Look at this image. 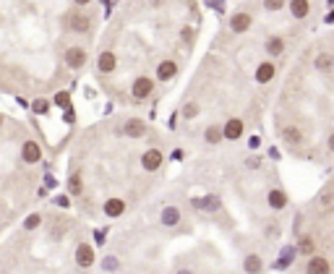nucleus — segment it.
Segmentation results:
<instances>
[{
	"mask_svg": "<svg viewBox=\"0 0 334 274\" xmlns=\"http://www.w3.org/2000/svg\"><path fill=\"white\" fill-rule=\"evenodd\" d=\"M277 233H280V230H277V227H274V225H269V227H267V235H269V238H274Z\"/></svg>",
	"mask_w": 334,
	"mask_h": 274,
	"instance_id": "obj_38",
	"label": "nucleus"
},
{
	"mask_svg": "<svg viewBox=\"0 0 334 274\" xmlns=\"http://www.w3.org/2000/svg\"><path fill=\"white\" fill-rule=\"evenodd\" d=\"M267 204H269V209L282 212L287 204H290V199H287V193H285L282 188H272V191L267 193Z\"/></svg>",
	"mask_w": 334,
	"mask_h": 274,
	"instance_id": "obj_14",
	"label": "nucleus"
},
{
	"mask_svg": "<svg viewBox=\"0 0 334 274\" xmlns=\"http://www.w3.org/2000/svg\"><path fill=\"white\" fill-rule=\"evenodd\" d=\"M282 141L290 144V146L303 144V131L298 128V125H285V128H282Z\"/></svg>",
	"mask_w": 334,
	"mask_h": 274,
	"instance_id": "obj_20",
	"label": "nucleus"
},
{
	"mask_svg": "<svg viewBox=\"0 0 334 274\" xmlns=\"http://www.w3.org/2000/svg\"><path fill=\"white\" fill-rule=\"evenodd\" d=\"M264 10H269V13H277V10L287 8V0H261Z\"/></svg>",
	"mask_w": 334,
	"mask_h": 274,
	"instance_id": "obj_28",
	"label": "nucleus"
},
{
	"mask_svg": "<svg viewBox=\"0 0 334 274\" xmlns=\"http://www.w3.org/2000/svg\"><path fill=\"white\" fill-rule=\"evenodd\" d=\"M191 204H193V209H199V212H220V207H222L220 196H214V193H206V196L191 199Z\"/></svg>",
	"mask_w": 334,
	"mask_h": 274,
	"instance_id": "obj_10",
	"label": "nucleus"
},
{
	"mask_svg": "<svg viewBox=\"0 0 334 274\" xmlns=\"http://www.w3.org/2000/svg\"><path fill=\"white\" fill-rule=\"evenodd\" d=\"M295 256H298V246H285L280 251L277 261H274V269H290L295 264Z\"/></svg>",
	"mask_w": 334,
	"mask_h": 274,
	"instance_id": "obj_13",
	"label": "nucleus"
},
{
	"mask_svg": "<svg viewBox=\"0 0 334 274\" xmlns=\"http://www.w3.org/2000/svg\"><path fill=\"white\" fill-rule=\"evenodd\" d=\"M274 76H277V65H274V63L267 60V63H259L256 65V81L259 84H269Z\"/></svg>",
	"mask_w": 334,
	"mask_h": 274,
	"instance_id": "obj_19",
	"label": "nucleus"
},
{
	"mask_svg": "<svg viewBox=\"0 0 334 274\" xmlns=\"http://www.w3.org/2000/svg\"><path fill=\"white\" fill-rule=\"evenodd\" d=\"M115 68H118V55L112 50H102L97 58V71L102 76H110V73H115Z\"/></svg>",
	"mask_w": 334,
	"mask_h": 274,
	"instance_id": "obj_7",
	"label": "nucleus"
},
{
	"mask_svg": "<svg viewBox=\"0 0 334 274\" xmlns=\"http://www.w3.org/2000/svg\"><path fill=\"white\" fill-rule=\"evenodd\" d=\"M206 5H212L214 10H220V13H222V10H225V0H206Z\"/></svg>",
	"mask_w": 334,
	"mask_h": 274,
	"instance_id": "obj_34",
	"label": "nucleus"
},
{
	"mask_svg": "<svg viewBox=\"0 0 334 274\" xmlns=\"http://www.w3.org/2000/svg\"><path fill=\"white\" fill-rule=\"evenodd\" d=\"M287 8H290V16L298 18V21H303V18L311 16V0H290Z\"/></svg>",
	"mask_w": 334,
	"mask_h": 274,
	"instance_id": "obj_17",
	"label": "nucleus"
},
{
	"mask_svg": "<svg viewBox=\"0 0 334 274\" xmlns=\"http://www.w3.org/2000/svg\"><path fill=\"white\" fill-rule=\"evenodd\" d=\"M21 162H26V165H37L42 162V146L39 141H24L21 144Z\"/></svg>",
	"mask_w": 334,
	"mask_h": 274,
	"instance_id": "obj_6",
	"label": "nucleus"
},
{
	"mask_svg": "<svg viewBox=\"0 0 334 274\" xmlns=\"http://www.w3.org/2000/svg\"><path fill=\"white\" fill-rule=\"evenodd\" d=\"M251 26H253V16L248 10H238V13L230 16V31L233 34H246Z\"/></svg>",
	"mask_w": 334,
	"mask_h": 274,
	"instance_id": "obj_5",
	"label": "nucleus"
},
{
	"mask_svg": "<svg viewBox=\"0 0 334 274\" xmlns=\"http://www.w3.org/2000/svg\"><path fill=\"white\" fill-rule=\"evenodd\" d=\"M73 3H76L78 8H84V5H89V3H91V0H73Z\"/></svg>",
	"mask_w": 334,
	"mask_h": 274,
	"instance_id": "obj_39",
	"label": "nucleus"
},
{
	"mask_svg": "<svg viewBox=\"0 0 334 274\" xmlns=\"http://www.w3.org/2000/svg\"><path fill=\"white\" fill-rule=\"evenodd\" d=\"M314 68L321 73H332L334 71V55L332 52H319L316 60H314Z\"/></svg>",
	"mask_w": 334,
	"mask_h": 274,
	"instance_id": "obj_23",
	"label": "nucleus"
},
{
	"mask_svg": "<svg viewBox=\"0 0 334 274\" xmlns=\"http://www.w3.org/2000/svg\"><path fill=\"white\" fill-rule=\"evenodd\" d=\"M102 212H105V217H110V220H115V217H123L125 201L118 199V196H112V199H107L105 204H102Z\"/></svg>",
	"mask_w": 334,
	"mask_h": 274,
	"instance_id": "obj_16",
	"label": "nucleus"
},
{
	"mask_svg": "<svg viewBox=\"0 0 334 274\" xmlns=\"http://www.w3.org/2000/svg\"><path fill=\"white\" fill-rule=\"evenodd\" d=\"M65 26L76 34H86L91 29V16L84 13V10H71V13L65 16Z\"/></svg>",
	"mask_w": 334,
	"mask_h": 274,
	"instance_id": "obj_2",
	"label": "nucleus"
},
{
	"mask_svg": "<svg viewBox=\"0 0 334 274\" xmlns=\"http://www.w3.org/2000/svg\"><path fill=\"white\" fill-rule=\"evenodd\" d=\"M178 76V63L175 60H162L157 65V81H172V78Z\"/></svg>",
	"mask_w": 334,
	"mask_h": 274,
	"instance_id": "obj_15",
	"label": "nucleus"
},
{
	"mask_svg": "<svg viewBox=\"0 0 334 274\" xmlns=\"http://www.w3.org/2000/svg\"><path fill=\"white\" fill-rule=\"evenodd\" d=\"M175 274H196V272H193V269H178Z\"/></svg>",
	"mask_w": 334,
	"mask_h": 274,
	"instance_id": "obj_41",
	"label": "nucleus"
},
{
	"mask_svg": "<svg viewBox=\"0 0 334 274\" xmlns=\"http://www.w3.org/2000/svg\"><path fill=\"white\" fill-rule=\"evenodd\" d=\"M319 207L321 209H334V191H327L324 196L319 199Z\"/></svg>",
	"mask_w": 334,
	"mask_h": 274,
	"instance_id": "obj_33",
	"label": "nucleus"
},
{
	"mask_svg": "<svg viewBox=\"0 0 334 274\" xmlns=\"http://www.w3.org/2000/svg\"><path fill=\"white\" fill-rule=\"evenodd\" d=\"M39 225H42V217L39 214H29L24 220V230H37Z\"/></svg>",
	"mask_w": 334,
	"mask_h": 274,
	"instance_id": "obj_32",
	"label": "nucleus"
},
{
	"mask_svg": "<svg viewBox=\"0 0 334 274\" xmlns=\"http://www.w3.org/2000/svg\"><path fill=\"white\" fill-rule=\"evenodd\" d=\"M243 272L246 274H261L264 272V259L259 254H248L243 259Z\"/></svg>",
	"mask_w": 334,
	"mask_h": 274,
	"instance_id": "obj_21",
	"label": "nucleus"
},
{
	"mask_svg": "<svg viewBox=\"0 0 334 274\" xmlns=\"http://www.w3.org/2000/svg\"><path fill=\"white\" fill-rule=\"evenodd\" d=\"M259 144H261V139H259V136H251V141H248V146H251V149H256Z\"/></svg>",
	"mask_w": 334,
	"mask_h": 274,
	"instance_id": "obj_37",
	"label": "nucleus"
},
{
	"mask_svg": "<svg viewBox=\"0 0 334 274\" xmlns=\"http://www.w3.org/2000/svg\"><path fill=\"white\" fill-rule=\"evenodd\" d=\"M264 50H267L272 58H282L285 55V39L280 37V34H274V37L267 39V44H264Z\"/></svg>",
	"mask_w": 334,
	"mask_h": 274,
	"instance_id": "obj_22",
	"label": "nucleus"
},
{
	"mask_svg": "<svg viewBox=\"0 0 334 274\" xmlns=\"http://www.w3.org/2000/svg\"><path fill=\"white\" fill-rule=\"evenodd\" d=\"M314 248H316V243H314V238H311V235H301V238H298V254L311 256V254H314Z\"/></svg>",
	"mask_w": 334,
	"mask_h": 274,
	"instance_id": "obj_26",
	"label": "nucleus"
},
{
	"mask_svg": "<svg viewBox=\"0 0 334 274\" xmlns=\"http://www.w3.org/2000/svg\"><path fill=\"white\" fill-rule=\"evenodd\" d=\"M162 165H165V154H162V149H157V146H152V149H146L141 154V167L146 173H157Z\"/></svg>",
	"mask_w": 334,
	"mask_h": 274,
	"instance_id": "obj_4",
	"label": "nucleus"
},
{
	"mask_svg": "<svg viewBox=\"0 0 334 274\" xmlns=\"http://www.w3.org/2000/svg\"><path fill=\"white\" fill-rule=\"evenodd\" d=\"M52 105H57V107H71V91H57L55 99H52Z\"/></svg>",
	"mask_w": 334,
	"mask_h": 274,
	"instance_id": "obj_31",
	"label": "nucleus"
},
{
	"mask_svg": "<svg viewBox=\"0 0 334 274\" xmlns=\"http://www.w3.org/2000/svg\"><path fill=\"white\" fill-rule=\"evenodd\" d=\"M102 269L105 272H118L120 269V259L118 256H105L102 259Z\"/></svg>",
	"mask_w": 334,
	"mask_h": 274,
	"instance_id": "obj_30",
	"label": "nucleus"
},
{
	"mask_svg": "<svg viewBox=\"0 0 334 274\" xmlns=\"http://www.w3.org/2000/svg\"><path fill=\"white\" fill-rule=\"evenodd\" d=\"M327 144H329V152H334V133H329V141Z\"/></svg>",
	"mask_w": 334,
	"mask_h": 274,
	"instance_id": "obj_40",
	"label": "nucleus"
},
{
	"mask_svg": "<svg viewBox=\"0 0 334 274\" xmlns=\"http://www.w3.org/2000/svg\"><path fill=\"white\" fill-rule=\"evenodd\" d=\"M222 133L227 141H240V136L246 133V123L243 118H230L225 125H222Z\"/></svg>",
	"mask_w": 334,
	"mask_h": 274,
	"instance_id": "obj_9",
	"label": "nucleus"
},
{
	"mask_svg": "<svg viewBox=\"0 0 334 274\" xmlns=\"http://www.w3.org/2000/svg\"><path fill=\"white\" fill-rule=\"evenodd\" d=\"M180 209L178 207H165L162 212H159V225L162 227H175V225H180Z\"/></svg>",
	"mask_w": 334,
	"mask_h": 274,
	"instance_id": "obj_18",
	"label": "nucleus"
},
{
	"mask_svg": "<svg viewBox=\"0 0 334 274\" xmlns=\"http://www.w3.org/2000/svg\"><path fill=\"white\" fill-rule=\"evenodd\" d=\"M68 193H71L73 199L84 193V180H81V175H78V173H73L71 178H68Z\"/></svg>",
	"mask_w": 334,
	"mask_h": 274,
	"instance_id": "obj_24",
	"label": "nucleus"
},
{
	"mask_svg": "<svg viewBox=\"0 0 334 274\" xmlns=\"http://www.w3.org/2000/svg\"><path fill=\"white\" fill-rule=\"evenodd\" d=\"M0 128H3V115H0Z\"/></svg>",
	"mask_w": 334,
	"mask_h": 274,
	"instance_id": "obj_43",
	"label": "nucleus"
},
{
	"mask_svg": "<svg viewBox=\"0 0 334 274\" xmlns=\"http://www.w3.org/2000/svg\"><path fill=\"white\" fill-rule=\"evenodd\" d=\"M306 274H332V264L327 256L321 254H311L308 264H306Z\"/></svg>",
	"mask_w": 334,
	"mask_h": 274,
	"instance_id": "obj_8",
	"label": "nucleus"
},
{
	"mask_svg": "<svg viewBox=\"0 0 334 274\" xmlns=\"http://www.w3.org/2000/svg\"><path fill=\"white\" fill-rule=\"evenodd\" d=\"M183 154H186V152H183V149H172V159H175V162H180V159H183Z\"/></svg>",
	"mask_w": 334,
	"mask_h": 274,
	"instance_id": "obj_35",
	"label": "nucleus"
},
{
	"mask_svg": "<svg viewBox=\"0 0 334 274\" xmlns=\"http://www.w3.org/2000/svg\"><path fill=\"white\" fill-rule=\"evenodd\" d=\"M50 107H52L50 99H34L31 102V112H37V115H47Z\"/></svg>",
	"mask_w": 334,
	"mask_h": 274,
	"instance_id": "obj_27",
	"label": "nucleus"
},
{
	"mask_svg": "<svg viewBox=\"0 0 334 274\" xmlns=\"http://www.w3.org/2000/svg\"><path fill=\"white\" fill-rule=\"evenodd\" d=\"M149 3H152L154 8H159V5H162V0H149Z\"/></svg>",
	"mask_w": 334,
	"mask_h": 274,
	"instance_id": "obj_42",
	"label": "nucleus"
},
{
	"mask_svg": "<svg viewBox=\"0 0 334 274\" xmlns=\"http://www.w3.org/2000/svg\"><path fill=\"white\" fill-rule=\"evenodd\" d=\"M152 94H154V78H152V76H139V78H133V84H131V97H133L136 102H146Z\"/></svg>",
	"mask_w": 334,
	"mask_h": 274,
	"instance_id": "obj_1",
	"label": "nucleus"
},
{
	"mask_svg": "<svg viewBox=\"0 0 334 274\" xmlns=\"http://www.w3.org/2000/svg\"><path fill=\"white\" fill-rule=\"evenodd\" d=\"M63 63L71 68V71H81V68L86 65V50L81 47V44H73V47H68L63 52Z\"/></svg>",
	"mask_w": 334,
	"mask_h": 274,
	"instance_id": "obj_3",
	"label": "nucleus"
},
{
	"mask_svg": "<svg viewBox=\"0 0 334 274\" xmlns=\"http://www.w3.org/2000/svg\"><path fill=\"white\" fill-rule=\"evenodd\" d=\"M123 133L128 139H141V136H146V123L141 118H128L123 123Z\"/></svg>",
	"mask_w": 334,
	"mask_h": 274,
	"instance_id": "obj_12",
	"label": "nucleus"
},
{
	"mask_svg": "<svg viewBox=\"0 0 334 274\" xmlns=\"http://www.w3.org/2000/svg\"><path fill=\"white\" fill-rule=\"evenodd\" d=\"M183 39H186V42H191V39H193V31H191V26H186V29H183Z\"/></svg>",
	"mask_w": 334,
	"mask_h": 274,
	"instance_id": "obj_36",
	"label": "nucleus"
},
{
	"mask_svg": "<svg viewBox=\"0 0 334 274\" xmlns=\"http://www.w3.org/2000/svg\"><path fill=\"white\" fill-rule=\"evenodd\" d=\"M199 112H201V105H199V102H188V105L183 107V118H186V120H193Z\"/></svg>",
	"mask_w": 334,
	"mask_h": 274,
	"instance_id": "obj_29",
	"label": "nucleus"
},
{
	"mask_svg": "<svg viewBox=\"0 0 334 274\" xmlns=\"http://www.w3.org/2000/svg\"><path fill=\"white\" fill-rule=\"evenodd\" d=\"M222 139H225V133H222L220 125H209V128L204 131V141L206 144H220Z\"/></svg>",
	"mask_w": 334,
	"mask_h": 274,
	"instance_id": "obj_25",
	"label": "nucleus"
},
{
	"mask_svg": "<svg viewBox=\"0 0 334 274\" xmlns=\"http://www.w3.org/2000/svg\"><path fill=\"white\" fill-rule=\"evenodd\" d=\"M76 264L81 267V269H89V267H94V259H97V254H94V246H89V243H81L76 248Z\"/></svg>",
	"mask_w": 334,
	"mask_h": 274,
	"instance_id": "obj_11",
	"label": "nucleus"
}]
</instances>
